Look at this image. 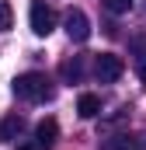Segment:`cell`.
I'll return each instance as SVG.
<instances>
[{"instance_id": "cell-1", "label": "cell", "mask_w": 146, "mask_h": 150, "mask_svg": "<svg viewBox=\"0 0 146 150\" xmlns=\"http://www.w3.org/2000/svg\"><path fill=\"white\" fill-rule=\"evenodd\" d=\"M14 94L21 101H49L56 94V87L45 74H21V77H14Z\"/></svg>"}, {"instance_id": "cell-2", "label": "cell", "mask_w": 146, "mask_h": 150, "mask_svg": "<svg viewBox=\"0 0 146 150\" xmlns=\"http://www.w3.org/2000/svg\"><path fill=\"white\" fill-rule=\"evenodd\" d=\"M98 150H146V133H111V136H101Z\"/></svg>"}, {"instance_id": "cell-3", "label": "cell", "mask_w": 146, "mask_h": 150, "mask_svg": "<svg viewBox=\"0 0 146 150\" xmlns=\"http://www.w3.org/2000/svg\"><path fill=\"white\" fill-rule=\"evenodd\" d=\"M94 74L101 84H115L118 77L125 74V59L122 56H115V52H101L98 56V63H94Z\"/></svg>"}, {"instance_id": "cell-4", "label": "cell", "mask_w": 146, "mask_h": 150, "mask_svg": "<svg viewBox=\"0 0 146 150\" xmlns=\"http://www.w3.org/2000/svg\"><path fill=\"white\" fill-rule=\"evenodd\" d=\"M63 28H66L70 42H87V38H91V21H87V14H84L80 7H70V11H66Z\"/></svg>"}, {"instance_id": "cell-5", "label": "cell", "mask_w": 146, "mask_h": 150, "mask_svg": "<svg viewBox=\"0 0 146 150\" xmlns=\"http://www.w3.org/2000/svg\"><path fill=\"white\" fill-rule=\"evenodd\" d=\"M28 18H32V32L42 35V38L56 28V11H52L45 0H35V4H32V14H28Z\"/></svg>"}, {"instance_id": "cell-6", "label": "cell", "mask_w": 146, "mask_h": 150, "mask_svg": "<svg viewBox=\"0 0 146 150\" xmlns=\"http://www.w3.org/2000/svg\"><path fill=\"white\" fill-rule=\"evenodd\" d=\"M56 136H59V126H56V119H42L35 126V143L42 150H49L52 143H56Z\"/></svg>"}, {"instance_id": "cell-7", "label": "cell", "mask_w": 146, "mask_h": 150, "mask_svg": "<svg viewBox=\"0 0 146 150\" xmlns=\"http://www.w3.org/2000/svg\"><path fill=\"white\" fill-rule=\"evenodd\" d=\"M77 112H80V119H98V115H101V98L91 94V91H84V94L77 98Z\"/></svg>"}, {"instance_id": "cell-8", "label": "cell", "mask_w": 146, "mask_h": 150, "mask_svg": "<svg viewBox=\"0 0 146 150\" xmlns=\"http://www.w3.org/2000/svg\"><path fill=\"white\" fill-rule=\"evenodd\" d=\"M21 129H25V119H21V115H7V119H0V143L18 140Z\"/></svg>"}, {"instance_id": "cell-9", "label": "cell", "mask_w": 146, "mask_h": 150, "mask_svg": "<svg viewBox=\"0 0 146 150\" xmlns=\"http://www.w3.org/2000/svg\"><path fill=\"white\" fill-rule=\"evenodd\" d=\"M63 77L66 80H84V56H73L63 63Z\"/></svg>"}, {"instance_id": "cell-10", "label": "cell", "mask_w": 146, "mask_h": 150, "mask_svg": "<svg viewBox=\"0 0 146 150\" xmlns=\"http://www.w3.org/2000/svg\"><path fill=\"white\" fill-rule=\"evenodd\" d=\"M105 7H108L111 14H125V11H132V0H101Z\"/></svg>"}, {"instance_id": "cell-11", "label": "cell", "mask_w": 146, "mask_h": 150, "mask_svg": "<svg viewBox=\"0 0 146 150\" xmlns=\"http://www.w3.org/2000/svg\"><path fill=\"white\" fill-rule=\"evenodd\" d=\"M11 18H14V14H11V4H7V0H0V32H7V28H11Z\"/></svg>"}, {"instance_id": "cell-12", "label": "cell", "mask_w": 146, "mask_h": 150, "mask_svg": "<svg viewBox=\"0 0 146 150\" xmlns=\"http://www.w3.org/2000/svg\"><path fill=\"white\" fill-rule=\"evenodd\" d=\"M136 52H139V59H146V38H139V42H136Z\"/></svg>"}, {"instance_id": "cell-13", "label": "cell", "mask_w": 146, "mask_h": 150, "mask_svg": "<svg viewBox=\"0 0 146 150\" xmlns=\"http://www.w3.org/2000/svg\"><path fill=\"white\" fill-rule=\"evenodd\" d=\"M18 150H42V147H38V143H21Z\"/></svg>"}]
</instances>
